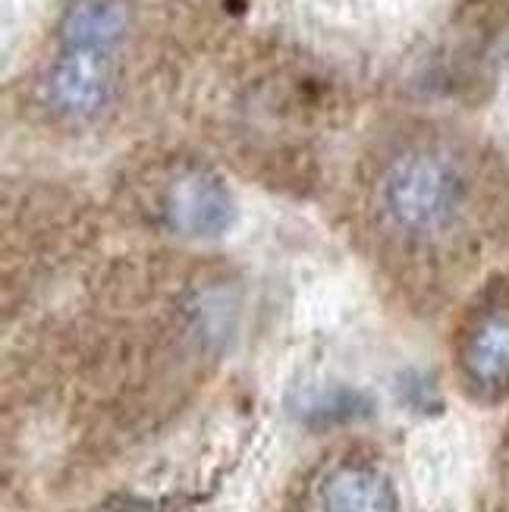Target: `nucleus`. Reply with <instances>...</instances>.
Listing matches in <instances>:
<instances>
[{"mask_svg":"<svg viewBox=\"0 0 509 512\" xmlns=\"http://www.w3.org/2000/svg\"><path fill=\"white\" fill-rule=\"evenodd\" d=\"M381 211L406 236H437L450 230L469 202V180L450 154L412 148L381 176Z\"/></svg>","mask_w":509,"mask_h":512,"instance_id":"1","label":"nucleus"},{"mask_svg":"<svg viewBox=\"0 0 509 512\" xmlns=\"http://www.w3.org/2000/svg\"><path fill=\"white\" fill-rule=\"evenodd\" d=\"M164 214L176 233L189 239H217L233 227L236 198L217 173L189 170L170 183Z\"/></svg>","mask_w":509,"mask_h":512,"instance_id":"2","label":"nucleus"},{"mask_svg":"<svg viewBox=\"0 0 509 512\" xmlns=\"http://www.w3.org/2000/svg\"><path fill=\"white\" fill-rule=\"evenodd\" d=\"M114 54L95 48H63L48 76V101L57 114L88 120L101 114L114 92Z\"/></svg>","mask_w":509,"mask_h":512,"instance_id":"3","label":"nucleus"},{"mask_svg":"<svg viewBox=\"0 0 509 512\" xmlns=\"http://www.w3.org/2000/svg\"><path fill=\"white\" fill-rule=\"evenodd\" d=\"M462 371L481 393L509 387V305L484 311L472 321L462 343Z\"/></svg>","mask_w":509,"mask_h":512,"instance_id":"4","label":"nucleus"},{"mask_svg":"<svg viewBox=\"0 0 509 512\" xmlns=\"http://www.w3.org/2000/svg\"><path fill=\"white\" fill-rule=\"evenodd\" d=\"M129 26L123 0H73L63 16V48L110 51L120 44Z\"/></svg>","mask_w":509,"mask_h":512,"instance_id":"5","label":"nucleus"},{"mask_svg":"<svg viewBox=\"0 0 509 512\" xmlns=\"http://www.w3.org/2000/svg\"><path fill=\"white\" fill-rule=\"evenodd\" d=\"M324 512H396V494L384 475L352 465L324 484Z\"/></svg>","mask_w":509,"mask_h":512,"instance_id":"6","label":"nucleus"},{"mask_svg":"<svg viewBox=\"0 0 509 512\" xmlns=\"http://www.w3.org/2000/svg\"><path fill=\"white\" fill-rule=\"evenodd\" d=\"M368 409L371 403L356 390H321L302 403V415L308 421H318V425H337V421L359 418Z\"/></svg>","mask_w":509,"mask_h":512,"instance_id":"7","label":"nucleus"}]
</instances>
